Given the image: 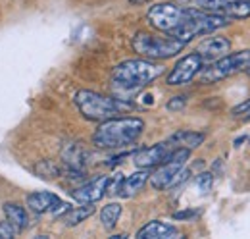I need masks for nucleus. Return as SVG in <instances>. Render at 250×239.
<instances>
[{"label":"nucleus","mask_w":250,"mask_h":239,"mask_svg":"<svg viewBox=\"0 0 250 239\" xmlns=\"http://www.w3.org/2000/svg\"><path fill=\"white\" fill-rule=\"evenodd\" d=\"M164 73V66L148 58H133L118 64L112 72V83L122 93H135L146 87Z\"/></svg>","instance_id":"2"},{"label":"nucleus","mask_w":250,"mask_h":239,"mask_svg":"<svg viewBox=\"0 0 250 239\" xmlns=\"http://www.w3.org/2000/svg\"><path fill=\"white\" fill-rule=\"evenodd\" d=\"M223 16H227L229 20H245L250 18V0H231L223 10Z\"/></svg>","instance_id":"20"},{"label":"nucleus","mask_w":250,"mask_h":239,"mask_svg":"<svg viewBox=\"0 0 250 239\" xmlns=\"http://www.w3.org/2000/svg\"><path fill=\"white\" fill-rule=\"evenodd\" d=\"M206 135L204 133H198V131H188V129H181L177 133H173L167 141L173 145V147H181V149H198L202 143H204Z\"/></svg>","instance_id":"16"},{"label":"nucleus","mask_w":250,"mask_h":239,"mask_svg":"<svg viewBox=\"0 0 250 239\" xmlns=\"http://www.w3.org/2000/svg\"><path fill=\"white\" fill-rule=\"evenodd\" d=\"M231 114H233V116H245V114H250V98L249 100H245V102H241V104H237V106L231 110Z\"/></svg>","instance_id":"26"},{"label":"nucleus","mask_w":250,"mask_h":239,"mask_svg":"<svg viewBox=\"0 0 250 239\" xmlns=\"http://www.w3.org/2000/svg\"><path fill=\"white\" fill-rule=\"evenodd\" d=\"M133 4H143V2H146V0H131Z\"/></svg>","instance_id":"28"},{"label":"nucleus","mask_w":250,"mask_h":239,"mask_svg":"<svg viewBox=\"0 0 250 239\" xmlns=\"http://www.w3.org/2000/svg\"><path fill=\"white\" fill-rule=\"evenodd\" d=\"M175 149L169 141H164V143H156L148 149H143L139 152H135L133 156V162L137 168H145V170H150V168H156L162 162L167 160V156L171 154V150Z\"/></svg>","instance_id":"10"},{"label":"nucleus","mask_w":250,"mask_h":239,"mask_svg":"<svg viewBox=\"0 0 250 239\" xmlns=\"http://www.w3.org/2000/svg\"><path fill=\"white\" fill-rule=\"evenodd\" d=\"M212 181H214V176H212L210 172L200 174V176L196 178V187H198V191H200V193H208V191L212 189Z\"/></svg>","instance_id":"23"},{"label":"nucleus","mask_w":250,"mask_h":239,"mask_svg":"<svg viewBox=\"0 0 250 239\" xmlns=\"http://www.w3.org/2000/svg\"><path fill=\"white\" fill-rule=\"evenodd\" d=\"M177 238H181V232L175 226L166 224V222H160V220L148 222L146 226H143L137 232V239H177Z\"/></svg>","instance_id":"14"},{"label":"nucleus","mask_w":250,"mask_h":239,"mask_svg":"<svg viewBox=\"0 0 250 239\" xmlns=\"http://www.w3.org/2000/svg\"><path fill=\"white\" fill-rule=\"evenodd\" d=\"M187 106V96L179 95V96H173L169 102H167V110H183Z\"/></svg>","instance_id":"24"},{"label":"nucleus","mask_w":250,"mask_h":239,"mask_svg":"<svg viewBox=\"0 0 250 239\" xmlns=\"http://www.w3.org/2000/svg\"><path fill=\"white\" fill-rule=\"evenodd\" d=\"M202 68H204V60L200 58L198 52L187 54V56H183V58L171 68V72L166 77V83L167 85H173V87L175 85H185V83L192 81L196 77V73Z\"/></svg>","instance_id":"9"},{"label":"nucleus","mask_w":250,"mask_h":239,"mask_svg":"<svg viewBox=\"0 0 250 239\" xmlns=\"http://www.w3.org/2000/svg\"><path fill=\"white\" fill-rule=\"evenodd\" d=\"M27 207L37 212V214H44V212H65L69 209L65 203L60 201L58 195L50 193V191H35L31 195H27Z\"/></svg>","instance_id":"12"},{"label":"nucleus","mask_w":250,"mask_h":239,"mask_svg":"<svg viewBox=\"0 0 250 239\" xmlns=\"http://www.w3.org/2000/svg\"><path fill=\"white\" fill-rule=\"evenodd\" d=\"M196 212H192V210H185V212H175L173 214V218L175 220H185V218H190V216H194Z\"/></svg>","instance_id":"27"},{"label":"nucleus","mask_w":250,"mask_h":239,"mask_svg":"<svg viewBox=\"0 0 250 239\" xmlns=\"http://www.w3.org/2000/svg\"><path fill=\"white\" fill-rule=\"evenodd\" d=\"M94 214V207L93 205H83V207H75V209H67L65 214L62 216L63 224L67 228H73L81 222H85L87 218H91Z\"/></svg>","instance_id":"19"},{"label":"nucleus","mask_w":250,"mask_h":239,"mask_svg":"<svg viewBox=\"0 0 250 239\" xmlns=\"http://www.w3.org/2000/svg\"><path fill=\"white\" fill-rule=\"evenodd\" d=\"M148 178H150V172L145 170V168H141L139 172H135V174H131V176H127V178H122L118 189H116V195H120V197H124V199H129V197L137 195V193L146 185Z\"/></svg>","instance_id":"15"},{"label":"nucleus","mask_w":250,"mask_h":239,"mask_svg":"<svg viewBox=\"0 0 250 239\" xmlns=\"http://www.w3.org/2000/svg\"><path fill=\"white\" fill-rule=\"evenodd\" d=\"M188 156H190V150L181 149V147H175L171 150V154L167 156L166 162L160 164L154 174H150V185L156 189V191H164V189H169V187H175L179 185L181 181H185L188 178V170H185V164H187Z\"/></svg>","instance_id":"5"},{"label":"nucleus","mask_w":250,"mask_h":239,"mask_svg":"<svg viewBox=\"0 0 250 239\" xmlns=\"http://www.w3.org/2000/svg\"><path fill=\"white\" fill-rule=\"evenodd\" d=\"M110 176H98L93 181L77 187L71 191V197L81 203V205H93L96 201H100L106 193H108V185H110Z\"/></svg>","instance_id":"11"},{"label":"nucleus","mask_w":250,"mask_h":239,"mask_svg":"<svg viewBox=\"0 0 250 239\" xmlns=\"http://www.w3.org/2000/svg\"><path fill=\"white\" fill-rule=\"evenodd\" d=\"M229 50H231V43H229V39H225L221 35L204 39L196 48V52L200 54V58L204 62H214V60L225 56Z\"/></svg>","instance_id":"13"},{"label":"nucleus","mask_w":250,"mask_h":239,"mask_svg":"<svg viewBox=\"0 0 250 239\" xmlns=\"http://www.w3.org/2000/svg\"><path fill=\"white\" fill-rule=\"evenodd\" d=\"M250 66V50H239V52H227L225 56L214 60L200 75L202 83H218L221 79H227L239 72H245Z\"/></svg>","instance_id":"7"},{"label":"nucleus","mask_w":250,"mask_h":239,"mask_svg":"<svg viewBox=\"0 0 250 239\" xmlns=\"http://www.w3.org/2000/svg\"><path fill=\"white\" fill-rule=\"evenodd\" d=\"M231 0H192L194 6L190 8H198L204 12H212V14H221V10L229 4Z\"/></svg>","instance_id":"22"},{"label":"nucleus","mask_w":250,"mask_h":239,"mask_svg":"<svg viewBox=\"0 0 250 239\" xmlns=\"http://www.w3.org/2000/svg\"><path fill=\"white\" fill-rule=\"evenodd\" d=\"M229 24H231V20L223 14H212V12H204V10H198V8H190V16L183 22V25H179L175 31H171L169 37L188 43L194 37L214 33L221 27H227Z\"/></svg>","instance_id":"3"},{"label":"nucleus","mask_w":250,"mask_h":239,"mask_svg":"<svg viewBox=\"0 0 250 239\" xmlns=\"http://www.w3.org/2000/svg\"><path fill=\"white\" fill-rule=\"evenodd\" d=\"M73 102L77 110L81 112V116L91 121H104V120L116 118L122 112L120 100L89 89L77 91L73 96Z\"/></svg>","instance_id":"4"},{"label":"nucleus","mask_w":250,"mask_h":239,"mask_svg":"<svg viewBox=\"0 0 250 239\" xmlns=\"http://www.w3.org/2000/svg\"><path fill=\"white\" fill-rule=\"evenodd\" d=\"M2 210H4L6 220L16 228V232H21V230H25L29 226V216H27V212H25V209L21 205L6 203Z\"/></svg>","instance_id":"18"},{"label":"nucleus","mask_w":250,"mask_h":239,"mask_svg":"<svg viewBox=\"0 0 250 239\" xmlns=\"http://www.w3.org/2000/svg\"><path fill=\"white\" fill-rule=\"evenodd\" d=\"M145 121L141 118H110L100 121L93 133V143L98 149H125L139 141Z\"/></svg>","instance_id":"1"},{"label":"nucleus","mask_w":250,"mask_h":239,"mask_svg":"<svg viewBox=\"0 0 250 239\" xmlns=\"http://www.w3.org/2000/svg\"><path fill=\"white\" fill-rule=\"evenodd\" d=\"M245 72H247V73H249V75H250V66H249V68H247V70H245Z\"/></svg>","instance_id":"29"},{"label":"nucleus","mask_w":250,"mask_h":239,"mask_svg":"<svg viewBox=\"0 0 250 239\" xmlns=\"http://www.w3.org/2000/svg\"><path fill=\"white\" fill-rule=\"evenodd\" d=\"M16 236V228L6 220V222H0V239H12Z\"/></svg>","instance_id":"25"},{"label":"nucleus","mask_w":250,"mask_h":239,"mask_svg":"<svg viewBox=\"0 0 250 239\" xmlns=\"http://www.w3.org/2000/svg\"><path fill=\"white\" fill-rule=\"evenodd\" d=\"M87 156H89V152L83 149L81 145H77V143L67 145L62 152L63 162H65L71 170H75V172H81V170L85 168V164H87Z\"/></svg>","instance_id":"17"},{"label":"nucleus","mask_w":250,"mask_h":239,"mask_svg":"<svg viewBox=\"0 0 250 239\" xmlns=\"http://www.w3.org/2000/svg\"><path fill=\"white\" fill-rule=\"evenodd\" d=\"M190 16V8H183L177 6L173 2H160V4H152L146 12V20L154 29L162 31V33H171L179 25H183V22Z\"/></svg>","instance_id":"8"},{"label":"nucleus","mask_w":250,"mask_h":239,"mask_svg":"<svg viewBox=\"0 0 250 239\" xmlns=\"http://www.w3.org/2000/svg\"><path fill=\"white\" fill-rule=\"evenodd\" d=\"M120 216H122V205L120 203H110L100 210V222L106 230H114Z\"/></svg>","instance_id":"21"},{"label":"nucleus","mask_w":250,"mask_h":239,"mask_svg":"<svg viewBox=\"0 0 250 239\" xmlns=\"http://www.w3.org/2000/svg\"><path fill=\"white\" fill-rule=\"evenodd\" d=\"M187 43L177 41L173 37H158L152 33L139 31L133 37V50L148 60H167L173 58L185 48Z\"/></svg>","instance_id":"6"}]
</instances>
